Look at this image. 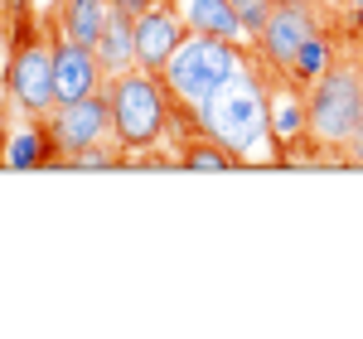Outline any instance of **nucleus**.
Returning <instances> with one entry per match:
<instances>
[{"label": "nucleus", "instance_id": "f257e3e1", "mask_svg": "<svg viewBox=\"0 0 363 339\" xmlns=\"http://www.w3.org/2000/svg\"><path fill=\"white\" fill-rule=\"evenodd\" d=\"M194 116V126L203 136H213L218 145H228L242 165L247 160H262L272 150V87H267V73H257V63H242V73L223 83Z\"/></svg>", "mask_w": 363, "mask_h": 339}, {"label": "nucleus", "instance_id": "f03ea898", "mask_svg": "<svg viewBox=\"0 0 363 339\" xmlns=\"http://www.w3.org/2000/svg\"><path fill=\"white\" fill-rule=\"evenodd\" d=\"M107 102H112V141L121 150H150L165 141V131L174 126V97L160 73H116L107 78Z\"/></svg>", "mask_w": 363, "mask_h": 339}, {"label": "nucleus", "instance_id": "7ed1b4c3", "mask_svg": "<svg viewBox=\"0 0 363 339\" xmlns=\"http://www.w3.org/2000/svg\"><path fill=\"white\" fill-rule=\"evenodd\" d=\"M242 44H228V39H213V34H184V44L174 49V58L165 63V87L174 97V107L184 112H199L223 83H233L242 73Z\"/></svg>", "mask_w": 363, "mask_h": 339}, {"label": "nucleus", "instance_id": "20e7f679", "mask_svg": "<svg viewBox=\"0 0 363 339\" xmlns=\"http://www.w3.org/2000/svg\"><path fill=\"white\" fill-rule=\"evenodd\" d=\"M306 102H310V141L325 145V150H344L363 121V63L335 58V68L306 87Z\"/></svg>", "mask_w": 363, "mask_h": 339}, {"label": "nucleus", "instance_id": "39448f33", "mask_svg": "<svg viewBox=\"0 0 363 339\" xmlns=\"http://www.w3.org/2000/svg\"><path fill=\"white\" fill-rule=\"evenodd\" d=\"M5 92L15 102L20 116H44L58 107V87H54V39H44L39 29H20L15 49L5 63Z\"/></svg>", "mask_w": 363, "mask_h": 339}, {"label": "nucleus", "instance_id": "423d86ee", "mask_svg": "<svg viewBox=\"0 0 363 339\" xmlns=\"http://www.w3.org/2000/svg\"><path fill=\"white\" fill-rule=\"evenodd\" d=\"M315 29H325V10H320V0H277L272 15H267V25L252 34L262 68L286 73L291 58H296V49L306 44Z\"/></svg>", "mask_w": 363, "mask_h": 339}, {"label": "nucleus", "instance_id": "0eeeda50", "mask_svg": "<svg viewBox=\"0 0 363 339\" xmlns=\"http://www.w3.org/2000/svg\"><path fill=\"white\" fill-rule=\"evenodd\" d=\"M49 126V145H54V170L78 155L87 145L112 141V102H107V87L92 92V97H78V102H58L54 112L44 116Z\"/></svg>", "mask_w": 363, "mask_h": 339}, {"label": "nucleus", "instance_id": "6e6552de", "mask_svg": "<svg viewBox=\"0 0 363 339\" xmlns=\"http://www.w3.org/2000/svg\"><path fill=\"white\" fill-rule=\"evenodd\" d=\"M184 34H189V25H184L174 0H155L150 10H140L136 15V68L165 73V63L184 44Z\"/></svg>", "mask_w": 363, "mask_h": 339}, {"label": "nucleus", "instance_id": "1a4fd4ad", "mask_svg": "<svg viewBox=\"0 0 363 339\" xmlns=\"http://www.w3.org/2000/svg\"><path fill=\"white\" fill-rule=\"evenodd\" d=\"M54 87H58V102H78V97L102 92L107 87V73L97 63V49L54 34Z\"/></svg>", "mask_w": 363, "mask_h": 339}, {"label": "nucleus", "instance_id": "9d476101", "mask_svg": "<svg viewBox=\"0 0 363 339\" xmlns=\"http://www.w3.org/2000/svg\"><path fill=\"white\" fill-rule=\"evenodd\" d=\"M301 145H310V102L306 87L286 78L281 87H272V150L286 165Z\"/></svg>", "mask_w": 363, "mask_h": 339}, {"label": "nucleus", "instance_id": "9b49d317", "mask_svg": "<svg viewBox=\"0 0 363 339\" xmlns=\"http://www.w3.org/2000/svg\"><path fill=\"white\" fill-rule=\"evenodd\" d=\"M0 165H5V170H54L49 126H44L39 116H25L15 131H5V145H0Z\"/></svg>", "mask_w": 363, "mask_h": 339}, {"label": "nucleus", "instance_id": "f8f14e48", "mask_svg": "<svg viewBox=\"0 0 363 339\" xmlns=\"http://www.w3.org/2000/svg\"><path fill=\"white\" fill-rule=\"evenodd\" d=\"M174 5H179L189 34H213V39H228V44L252 39L238 20V10H233V0H174Z\"/></svg>", "mask_w": 363, "mask_h": 339}, {"label": "nucleus", "instance_id": "ddd939ff", "mask_svg": "<svg viewBox=\"0 0 363 339\" xmlns=\"http://www.w3.org/2000/svg\"><path fill=\"white\" fill-rule=\"evenodd\" d=\"M107 20H112V5H107V0H58L54 29L63 39H78V44H92V49H97Z\"/></svg>", "mask_w": 363, "mask_h": 339}, {"label": "nucleus", "instance_id": "4468645a", "mask_svg": "<svg viewBox=\"0 0 363 339\" xmlns=\"http://www.w3.org/2000/svg\"><path fill=\"white\" fill-rule=\"evenodd\" d=\"M97 63H102L107 78L136 68V20H131V15L112 10V20L102 29V39H97Z\"/></svg>", "mask_w": 363, "mask_h": 339}, {"label": "nucleus", "instance_id": "2eb2a0df", "mask_svg": "<svg viewBox=\"0 0 363 339\" xmlns=\"http://www.w3.org/2000/svg\"><path fill=\"white\" fill-rule=\"evenodd\" d=\"M330 68H335V34H330V29H315L306 44L296 49L291 68H286V78L301 83V87H310L320 73H330Z\"/></svg>", "mask_w": 363, "mask_h": 339}, {"label": "nucleus", "instance_id": "dca6fc26", "mask_svg": "<svg viewBox=\"0 0 363 339\" xmlns=\"http://www.w3.org/2000/svg\"><path fill=\"white\" fill-rule=\"evenodd\" d=\"M179 165H184V170H238L242 160H238L228 145H218L213 136L194 131L189 141H179Z\"/></svg>", "mask_w": 363, "mask_h": 339}, {"label": "nucleus", "instance_id": "f3484780", "mask_svg": "<svg viewBox=\"0 0 363 339\" xmlns=\"http://www.w3.org/2000/svg\"><path fill=\"white\" fill-rule=\"evenodd\" d=\"M116 165H126V150L116 141H102V145H87L78 155H68L58 170H116Z\"/></svg>", "mask_w": 363, "mask_h": 339}, {"label": "nucleus", "instance_id": "a211bd4d", "mask_svg": "<svg viewBox=\"0 0 363 339\" xmlns=\"http://www.w3.org/2000/svg\"><path fill=\"white\" fill-rule=\"evenodd\" d=\"M272 5H277V0H233V10H238V20H242V29H247V34H257V29L267 25Z\"/></svg>", "mask_w": 363, "mask_h": 339}, {"label": "nucleus", "instance_id": "6ab92c4d", "mask_svg": "<svg viewBox=\"0 0 363 339\" xmlns=\"http://www.w3.org/2000/svg\"><path fill=\"white\" fill-rule=\"evenodd\" d=\"M344 155H349V165H359V170H363V121H359V131L349 136V145H344Z\"/></svg>", "mask_w": 363, "mask_h": 339}, {"label": "nucleus", "instance_id": "aec40b11", "mask_svg": "<svg viewBox=\"0 0 363 339\" xmlns=\"http://www.w3.org/2000/svg\"><path fill=\"white\" fill-rule=\"evenodd\" d=\"M107 5H112V10H121V15H131V20H136L140 10H150L155 0H107Z\"/></svg>", "mask_w": 363, "mask_h": 339}, {"label": "nucleus", "instance_id": "412c9836", "mask_svg": "<svg viewBox=\"0 0 363 339\" xmlns=\"http://www.w3.org/2000/svg\"><path fill=\"white\" fill-rule=\"evenodd\" d=\"M5 25H10V5L0 0V34H5Z\"/></svg>", "mask_w": 363, "mask_h": 339}, {"label": "nucleus", "instance_id": "4be33fe9", "mask_svg": "<svg viewBox=\"0 0 363 339\" xmlns=\"http://www.w3.org/2000/svg\"><path fill=\"white\" fill-rule=\"evenodd\" d=\"M349 5H354V10H363V0H349Z\"/></svg>", "mask_w": 363, "mask_h": 339}, {"label": "nucleus", "instance_id": "5701e85b", "mask_svg": "<svg viewBox=\"0 0 363 339\" xmlns=\"http://www.w3.org/2000/svg\"><path fill=\"white\" fill-rule=\"evenodd\" d=\"M0 145H5V131H0Z\"/></svg>", "mask_w": 363, "mask_h": 339}]
</instances>
